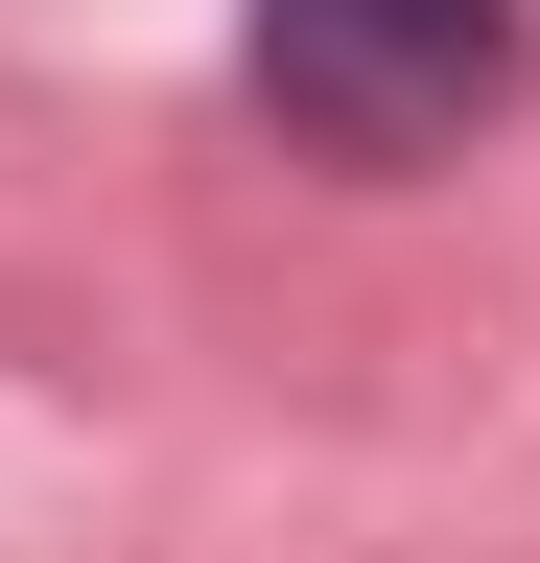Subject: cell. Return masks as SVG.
Here are the masks:
<instances>
[{
  "label": "cell",
  "mask_w": 540,
  "mask_h": 563,
  "mask_svg": "<svg viewBox=\"0 0 540 563\" xmlns=\"http://www.w3.org/2000/svg\"><path fill=\"white\" fill-rule=\"evenodd\" d=\"M235 70H258L283 141H329V165L399 188V165H470L517 118V0H258Z\"/></svg>",
  "instance_id": "1"
}]
</instances>
